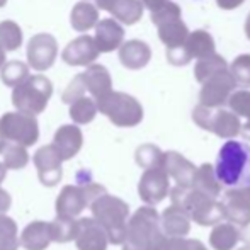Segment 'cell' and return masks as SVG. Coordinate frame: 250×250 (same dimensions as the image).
<instances>
[{"mask_svg": "<svg viewBox=\"0 0 250 250\" xmlns=\"http://www.w3.org/2000/svg\"><path fill=\"white\" fill-rule=\"evenodd\" d=\"M223 70H228V65L225 62L223 56L220 55H211L208 58H203L196 63V68H194V75L196 80L199 83H204L208 79H211L213 75H216L218 72H223Z\"/></svg>", "mask_w": 250, "mask_h": 250, "instance_id": "cell-17", "label": "cell"}, {"mask_svg": "<svg viewBox=\"0 0 250 250\" xmlns=\"http://www.w3.org/2000/svg\"><path fill=\"white\" fill-rule=\"evenodd\" d=\"M235 87H237V82L231 77L230 68L218 72L216 75H213L203 83V89L199 94V104L209 109L221 107L230 101Z\"/></svg>", "mask_w": 250, "mask_h": 250, "instance_id": "cell-7", "label": "cell"}, {"mask_svg": "<svg viewBox=\"0 0 250 250\" xmlns=\"http://www.w3.org/2000/svg\"><path fill=\"white\" fill-rule=\"evenodd\" d=\"M7 206H9V198L5 196V192L0 191V211L7 209Z\"/></svg>", "mask_w": 250, "mask_h": 250, "instance_id": "cell-28", "label": "cell"}, {"mask_svg": "<svg viewBox=\"0 0 250 250\" xmlns=\"http://www.w3.org/2000/svg\"><path fill=\"white\" fill-rule=\"evenodd\" d=\"M240 240V230L231 223H220L211 230L209 245L214 250H233Z\"/></svg>", "mask_w": 250, "mask_h": 250, "instance_id": "cell-16", "label": "cell"}, {"mask_svg": "<svg viewBox=\"0 0 250 250\" xmlns=\"http://www.w3.org/2000/svg\"><path fill=\"white\" fill-rule=\"evenodd\" d=\"M77 245L80 250H105L107 247V231L96 220L83 218L77 227Z\"/></svg>", "mask_w": 250, "mask_h": 250, "instance_id": "cell-11", "label": "cell"}, {"mask_svg": "<svg viewBox=\"0 0 250 250\" xmlns=\"http://www.w3.org/2000/svg\"><path fill=\"white\" fill-rule=\"evenodd\" d=\"M167 2L168 0H143V3H145V5L151 10V14L157 12V10H160L162 7H165L167 5Z\"/></svg>", "mask_w": 250, "mask_h": 250, "instance_id": "cell-26", "label": "cell"}, {"mask_svg": "<svg viewBox=\"0 0 250 250\" xmlns=\"http://www.w3.org/2000/svg\"><path fill=\"white\" fill-rule=\"evenodd\" d=\"M102 109L119 126H135L143 118L142 105L133 97L123 96V94H114L112 97H109Z\"/></svg>", "mask_w": 250, "mask_h": 250, "instance_id": "cell-9", "label": "cell"}, {"mask_svg": "<svg viewBox=\"0 0 250 250\" xmlns=\"http://www.w3.org/2000/svg\"><path fill=\"white\" fill-rule=\"evenodd\" d=\"M172 204L181 208L194 223L201 227H216L225 220L223 206L218 199L203 194L194 188L175 186L170 191Z\"/></svg>", "mask_w": 250, "mask_h": 250, "instance_id": "cell-3", "label": "cell"}, {"mask_svg": "<svg viewBox=\"0 0 250 250\" xmlns=\"http://www.w3.org/2000/svg\"><path fill=\"white\" fill-rule=\"evenodd\" d=\"M225 220L235 227H244L250 221V186L240 189H228L221 194Z\"/></svg>", "mask_w": 250, "mask_h": 250, "instance_id": "cell-8", "label": "cell"}, {"mask_svg": "<svg viewBox=\"0 0 250 250\" xmlns=\"http://www.w3.org/2000/svg\"><path fill=\"white\" fill-rule=\"evenodd\" d=\"M151 21L157 24L158 36L168 50L184 46L189 34H191L181 17V7L170 0L165 7L151 14Z\"/></svg>", "mask_w": 250, "mask_h": 250, "instance_id": "cell-5", "label": "cell"}, {"mask_svg": "<svg viewBox=\"0 0 250 250\" xmlns=\"http://www.w3.org/2000/svg\"><path fill=\"white\" fill-rule=\"evenodd\" d=\"M116 14L128 24H133L142 17V5L135 0H123L121 7L116 10Z\"/></svg>", "mask_w": 250, "mask_h": 250, "instance_id": "cell-23", "label": "cell"}, {"mask_svg": "<svg viewBox=\"0 0 250 250\" xmlns=\"http://www.w3.org/2000/svg\"><path fill=\"white\" fill-rule=\"evenodd\" d=\"M77 227L79 223H73L72 220H56L50 227V237L58 242L72 240L77 237Z\"/></svg>", "mask_w": 250, "mask_h": 250, "instance_id": "cell-21", "label": "cell"}, {"mask_svg": "<svg viewBox=\"0 0 250 250\" xmlns=\"http://www.w3.org/2000/svg\"><path fill=\"white\" fill-rule=\"evenodd\" d=\"M242 133H244L245 138H249V140H250V119L247 121V125L242 126Z\"/></svg>", "mask_w": 250, "mask_h": 250, "instance_id": "cell-29", "label": "cell"}, {"mask_svg": "<svg viewBox=\"0 0 250 250\" xmlns=\"http://www.w3.org/2000/svg\"><path fill=\"white\" fill-rule=\"evenodd\" d=\"M238 250H250V245H245V247H242V249H238Z\"/></svg>", "mask_w": 250, "mask_h": 250, "instance_id": "cell-31", "label": "cell"}, {"mask_svg": "<svg viewBox=\"0 0 250 250\" xmlns=\"http://www.w3.org/2000/svg\"><path fill=\"white\" fill-rule=\"evenodd\" d=\"M164 157H165L164 151H160V148H157V146H153V145H143L136 150V162H138L145 170L164 167Z\"/></svg>", "mask_w": 250, "mask_h": 250, "instance_id": "cell-19", "label": "cell"}, {"mask_svg": "<svg viewBox=\"0 0 250 250\" xmlns=\"http://www.w3.org/2000/svg\"><path fill=\"white\" fill-rule=\"evenodd\" d=\"M245 0H216L218 7H221L223 10H231V9H237L244 3Z\"/></svg>", "mask_w": 250, "mask_h": 250, "instance_id": "cell-25", "label": "cell"}, {"mask_svg": "<svg viewBox=\"0 0 250 250\" xmlns=\"http://www.w3.org/2000/svg\"><path fill=\"white\" fill-rule=\"evenodd\" d=\"M182 48H184L186 55L189 56V60H203L214 55V41L211 38V34L206 33V31H194V33H191Z\"/></svg>", "mask_w": 250, "mask_h": 250, "instance_id": "cell-15", "label": "cell"}, {"mask_svg": "<svg viewBox=\"0 0 250 250\" xmlns=\"http://www.w3.org/2000/svg\"><path fill=\"white\" fill-rule=\"evenodd\" d=\"M168 240L162 231L157 209L143 206L129 220L123 250H167Z\"/></svg>", "mask_w": 250, "mask_h": 250, "instance_id": "cell-1", "label": "cell"}, {"mask_svg": "<svg viewBox=\"0 0 250 250\" xmlns=\"http://www.w3.org/2000/svg\"><path fill=\"white\" fill-rule=\"evenodd\" d=\"M123 62L129 68H140V66L146 65L150 60V48L145 43L140 41H131L125 46L123 50Z\"/></svg>", "mask_w": 250, "mask_h": 250, "instance_id": "cell-18", "label": "cell"}, {"mask_svg": "<svg viewBox=\"0 0 250 250\" xmlns=\"http://www.w3.org/2000/svg\"><path fill=\"white\" fill-rule=\"evenodd\" d=\"M160 227L168 238H186V235L191 231V218L181 208L172 204L162 213Z\"/></svg>", "mask_w": 250, "mask_h": 250, "instance_id": "cell-13", "label": "cell"}, {"mask_svg": "<svg viewBox=\"0 0 250 250\" xmlns=\"http://www.w3.org/2000/svg\"><path fill=\"white\" fill-rule=\"evenodd\" d=\"M92 211L96 221L104 227L107 231L109 242L112 244H125L126 240V230H128V204L125 201L112 198V196L104 194L96 203H92Z\"/></svg>", "mask_w": 250, "mask_h": 250, "instance_id": "cell-4", "label": "cell"}, {"mask_svg": "<svg viewBox=\"0 0 250 250\" xmlns=\"http://www.w3.org/2000/svg\"><path fill=\"white\" fill-rule=\"evenodd\" d=\"M240 240H244L245 244L250 245V221L244 227H240Z\"/></svg>", "mask_w": 250, "mask_h": 250, "instance_id": "cell-27", "label": "cell"}, {"mask_svg": "<svg viewBox=\"0 0 250 250\" xmlns=\"http://www.w3.org/2000/svg\"><path fill=\"white\" fill-rule=\"evenodd\" d=\"M230 109L237 116L250 119V92L249 90H237V92L231 94L230 101H228Z\"/></svg>", "mask_w": 250, "mask_h": 250, "instance_id": "cell-22", "label": "cell"}, {"mask_svg": "<svg viewBox=\"0 0 250 250\" xmlns=\"http://www.w3.org/2000/svg\"><path fill=\"white\" fill-rule=\"evenodd\" d=\"M164 168L181 188H192L198 167L177 151H167L164 157Z\"/></svg>", "mask_w": 250, "mask_h": 250, "instance_id": "cell-12", "label": "cell"}, {"mask_svg": "<svg viewBox=\"0 0 250 250\" xmlns=\"http://www.w3.org/2000/svg\"><path fill=\"white\" fill-rule=\"evenodd\" d=\"M230 73L237 85L250 87V55H240L230 65Z\"/></svg>", "mask_w": 250, "mask_h": 250, "instance_id": "cell-20", "label": "cell"}, {"mask_svg": "<svg viewBox=\"0 0 250 250\" xmlns=\"http://www.w3.org/2000/svg\"><path fill=\"white\" fill-rule=\"evenodd\" d=\"M168 177L170 175L167 174V170L164 167L145 170L138 186L140 198L145 201L146 204H150V206H155L160 201H164L168 194V189H170Z\"/></svg>", "mask_w": 250, "mask_h": 250, "instance_id": "cell-10", "label": "cell"}, {"mask_svg": "<svg viewBox=\"0 0 250 250\" xmlns=\"http://www.w3.org/2000/svg\"><path fill=\"white\" fill-rule=\"evenodd\" d=\"M192 188L201 191L203 194L209 196V198L218 199L221 196V182L218 181L216 168L209 164H203L198 167L194 175V184Z\"/></svg>", "mask_w": 250, "mask_h": 250, "instance_id": "cell-14", "label": "cell"}, {"mask_svg": "<svg viewBox=\"0 0 250 250\" xmlns=\"http://www.w3.org/2000/svg\"><path fill=\"white\" fill-rule=\"evenodd\" d=\"M245 34H247V38L250 40V14H249L247 21H245Z\"/></svg>", "mask_w": 250, "mask_h": 250, "instance_id": "cell-30", "label": "cell"}, {"mask_svg": "<svg viewBox=\"0 0 250 250\" xmlns=\"http://www.w3.org/2000/svg\"><path fill=\"white\" fill-rule=\"evenodd\" d=\"M167 250H208L199 240L191 238H170Z\"/></svg>", "mask_w": 250, "mask_h": 250, "instance_id": "cell-24", "label": "cell"}, {"mask_svg": "<svg viewBox=\"0 0 250 250\" xmlns=\"http://www.w3.org/2000/svg\"><path fill=\"white\" fill-rule=\"evenodd\" d=\"M216 175L221 186L240 189L250 186V146L230 140L221 146L216 158Z\"/></svg>", "mask_w": 250, "mask_h": 250, "instance_id": "cell-2", "label": "cell"}, {"mask_svg": "<svg viewBox=\"0 0 250 250\" xmlns=\"http://www.w3.org/2000/svg\"><path fill=\"white\" fill-rule=\"evenodd\" d=\"M192 119L199 128L208 129L220 138H227L228 142L242 133L240 118L233 111L227 109H209L199 104L192 111Z\"/></svg>", "mask_w": 250, "mask_h": 250, "instance_id": "cell-6", "label": "cell"}, {"mask_svg": "<svg viewBox=\"0 0 250 250\" xmlns=\"http://www.w3.org/2000/svg\"><path fill=\"white\" fill-rule=\"evenodd\" d=\"M2 177H3V170L0 168V181H2Z\"/></svg>", "mask_w": 250, "mask_h": 250, "instance_id": "cell-32", "label": "cell"}]
</instances>
